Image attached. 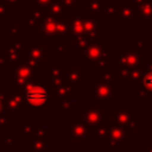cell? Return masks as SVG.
<instances>
[{
    "label": "cell",
    "mask_w": 152,
    "mask_h": 152,
    "mask_svg": "<svg viewBox=\"0 0 152 152\" xmlns=\"http://www.w3.org/2000/svg\"><path fill=\"white\" fill-rule=\"evenodd\" d=\"M145 86H146L148 89L152 90V74H150V75L146 77V80H145Z\"/></svg>",
    "instance_id": "6da1fadb"
}]
</instances>
